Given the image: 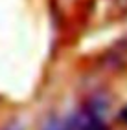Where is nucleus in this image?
Wrapping results in <instances>:
<instances>
[{
  "label": "nucleus",
  "mask_w": 127,
  "mask_h": 130,
  "mask_svg": "<svg viewBox=\"0 0 127 130\" xmlns=\"http://www.w3.org/2000/svg\"><path fill=\"white\" fill-rule=\"evenodd\" d=\"M101 114L98 108H88L75 114L61 123H54L48 130H101Z\"/></svg>",
  "instance_id": "1"
}]
</instances>
